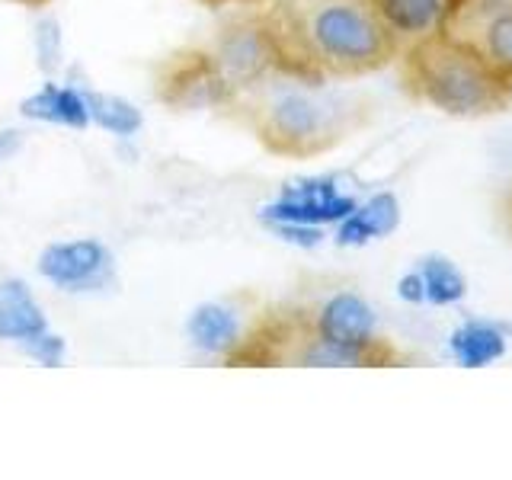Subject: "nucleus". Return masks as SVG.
I'll use <instances>...</instances> for the list:
<instances>
[{
    "instance_id": "15",
    "label": "nucleus",
    "mask_w": 512,
    "mask_h": 480,
    "mask_svg": "<svg viewBox=\"0 0 512 480\" xmlns=\"http://www.w3.org/2000/svg\"><path fill=\"white\" fill-rule=\"evenodd\" d=\"M452 352L461 365L480 368L496 362L506 352V336L490 324H464L452 333Z\"/></svg>"
},
{
    "instance_id": "2",
    "label": "nucleus",
    "mask_w": 512,
    "mask_h": 480,
    "mask_svg": "<svg viewBox=\"0 0 512 480\" xmlns=\"http://www.w3.org/2000/svg\"><path fill=\"white\" fill-rule=\"evenodd\" d=\"M228 112H237L269 154L311 160L340 148L372 119V103L330 84H308L272 71L240 90Z\"/></svg>"
},
{
    "instance_id": "11",
    "label": "nucleus",
    "mask_w": 512,
    "mask_h": 480,
    "mask_svg": "<svg viewBox=\"0 0 512 480\" xmlns=\"http://www.w3.org/2000/svg\"><path fill=\"white\" fill-rule=\"evenodd\" d=\"M20 116L29 122H48V125H61V128H87L90 125L84 90L58 87V84H45L36 93H29L20 103Z\"/></svg>"
},
{
    "instance_id": "6",
    "label": "nucleus",
    "mask_w": 512,
    "mask_h": 480,
    "mask_svg": "<svg viewBox=\"0 0 512 480\" xmlns=\"http://www.w3.org/2000/svg\"><path fill=\"white\" fill-rule=\"evenodd\" d=\"M208 52L215 55L221 74L231 80V87L237 93L260 84L263 77L276 71L260 7H250L247 13L231 16V20L215 32Z\"/></svg>"
},
{
    "instance_id": "1",
    "label": "nucleus",
    "mask_w": 512,
    "mask_h": 480,
    "mask_svg": "<svg viewBox=\"0 0 512 480\" xmlns=\"http://www.w3.org/2000/svg\"><path fill=\"white\" fill-rule=\"evenodd\" d=\"M260 16L276 74L308 84L359 80L400 55L368 0H266Z\"/></svg>"
},
{
    "instance_id": "8",
    "label": "nucleus",
    "mask_w": 512,
    "mask_h": 480,
    "mask_svg": "<svg viewBox=\"0 0 512 480\" xmlns=\"http://www.w3.org/2000/svg\"><path fill=\"white\" fill-rule=\"evenodd\" d=\"M39 276L64 292H93L112 276V256L93 237L58 240L39 253Z\"/></svg>"
},
{
    "instance_id": "18",
    "label": "nucleus",
    "mask_w": 512,
    "mask_h": 480,
    "mask_svg": "<svg viewBox=\"0 0 512 480\" xmlns=\"http://www.w3.org/2000/svg\"><path fill=\"white\" fill-rule=\"evenodd\" d=\"M36 55H39V68L45 74H52L61 64V26H58V20H42L36 26Z\"/></svg>"
},
{
    "instance_id": "24",
    "label": "nucleus",
    "mask_w": 512,
    "mask_h": 480,
    "mask_svg": "<svg viewBox=\"0 0 512 480\" xmlns=\"http://www.w3.org/2000/svg\"><path fill=\"white\" fill-rule=\"evenodd\" d=\"M4 4H16V7H32V10H39V7H48L52 0H4Z\"/></svg>"
},
{
    "instance_id": "21",
    "label": "nucleus",
    "mask_w": 512,
    "mask_h": 480,
    "mask_svg": "<svg viewBox=\"0 0 512 480\" xmlns=\"http://www.w3.org/2000/svg\"><path fill=\"white\" fill-rule=\"evenodd\" d=\"M23 132L20 128H0V164H4V160H10L16 151L23 148Z\"/></svg>"
},
{
    "instance_id": "13",
    "label": "nucleus",
    "mask_w": 512,
    "mask_h": 480,
    "mask_svg": "<svg viewBox=\"0 0 512 480\" xmlns=\"http://www.w3.org/2000/svg\"><path fill=\"white\" fill-rule=\"evenodd\" d=\"M400 208L394 196L381 192V196L368 199L365 205H356L352 212L340 221V231H336V244L340 247H362L372 237H384L397 228Z\"/></svg>"
},
{
    "instance_id": "5",
    "label": "nucleus",
    "mask_w": 512,
    "mask_h": 480,
    "mask_svg": "<svg viewBox=\"0 0 512 480\" xmlns=\"http://www.w3.org/2000/svg\"><path fill=\"white\" fill-rule=\"evenodd\" d=\"M442 32L468 45L512 90V0H452Z\"/></svg>"
},
{
    "instance_id": "17",
    "label": "nucleus",
    "mask_w": 512,
    "mask_h": 480,
    "mask_svg": "<svg viewBox=\"0 0 512 480\" xmlns=\"http://www.w3.org/2000/svg\"><path fill=\"white\" fill-rule=\"evenodd\" d=\"M23 352L39 365H48V368H58L64 362V356H68V346H64V340L58 333L52 330H42L36 336H29V340H23Z\"/></svg>"
},
{
    "instance_id": "10",
    "label": "nucleus",
    "mask_w": 512,
    "mask_h": 480,
    "mask_svg": "<svg viewBox=\"0 0 512 480\" xmlns=\"http://www.w3.org/2000/svg\"><path fill=\"white\" fill-rule=\"evenodd\" d=\"M186 336H189V343L196 349L208 352V356H221L224 359L240 343V336H244V324H240L237 311L228 308V304L205 301L189 314Z\"/></svg>"
},
{
    "instance_id": "20",
    "label": "nucleus",
    "mask_w": 512,
    "mask_h": 480,
    "mask_svg": "<svg viewBox=\"0 0 512 480\" xmlns=\"http://www.w3.org/2000/svg\"><path fill=\"white\" fill-rule=\"evenodd\" d=\"M397 295L404 298V301H410V304L426 301V292H423V276H420V272H410V276L400 279V282H397Z\"/></svg>"
},
{
    "instance_id": "4",
    "label": "nucleus",
    "mask_w": 512,
    "mask_h": 480,
    "mask_svg": "<svg viewBox=\"0 0 512 480\" xmlns=\"http://www.w3.org/2000/svg\"><path fill=\"white\" fill-rule=\"evenodd\" d=\"M154 93L164 106L180 109V112L231 109L234 96H237L231 80L221 74L215 55L208 52V45L180 48V52H173L157 68Z\"/></svg>"
},
{
    "instance_id": "16",
    "label": "nucleus",
    "mask_w": 512,
    "mask_h": 480,
    "mask_svg": "<svg viewBox=\"0 0 512 480\" xmlns=\"http://www.w3.org/2000/svg\"><path fill=\"white\" fill-rule=\"evenodd\" d=\"M420 276H423L426 301L455 304V301L464 298V276L448 260H442V256H432V260H426L423 269H420Z\"/></svg>"
},
{
    "instance_id": "14",
    "label": "nucleus",
    "mask_w": 512,
    "mask_h": 480,
    "mask_svg": "<svg viewBox=\"0 0 512 480\" xmlns=\"http://www.w3.org/2000/svg\"><path fill=\"white\" fill-rule=\"evenodd\" d=\"M84 100H87L90 122L100 125L103 132L116 138H132L141 132L144 116L135 103H128L122 96H112V93H96V90H84Z\"/></svg>"
},
{
    "instance_id": "7",
    "label": "nucleus",
    "mask_w": 512,
    "mask_h": 480,
    "mask_svg": "<svg viewBox=\"0 0 512 480\" xmlns=\"http://www.w3.org/2000/svg\"><path fill=\"white\" fill-rule=\"evenodd\" d=\"M356 205L359 202L343 196L333 180L311 176V180L288 183L276 202L263 205L260 218L266 224H311V228H320V224L343 221Z\"/></svg>"
},
{
    "instance_id": "9",
    "label": "nucleus",
    "mask_w": 512,
    "mask_h": 480,
    "mask_svg": "<svg viewBox=\"0 0 512 480\" xmlns=\"http://www.w3.org/2000/svg\"><path fill=\"white\" fill-rule=\"evenodd\" d=\"M378 23L388 29L397 48H407L442 29L452 0H368Z\"/></svg>"
},
{
    "instance_id": "3",
    "label": "nucleus",
    "mask_w": 512,
    "mask_h": 480,
    "mask_svg": "<svg viewBox=\"0 0 512 480\" xmlns=\"http://www.w3.org/2000/svg\"><path fill=\"white\" fill-rule=\"evenodd\" d=\"M397 77L413 103L452 119H490L512 106V90L468 45L436 29L432 36L400 48Z\"/></svg>"
},
{
    "instance_id": "12",
    "label": "nucleus",
    "mask_w": 512,
    "mask_h": 480,
    "mask_svg": "<svg viewBox=\"0 0 512 480\" xmlns=\"http://www.w3.org/2000/svg\"><path fill=\"white\" fill-rule=\"evenodd\" d=\"M48 330L42 304L32 298L29 285L20 279L0 282V340H29Z\"/></svg>"
},
{
    "instance_id": "23",
    "label": "nucleus",
    "mask_w": 512,
    "mask_h": 480,
    "mask_svg": "<svg viewBox=\"0 0 512 480\" xmlns=\"http://www.w3.org/2000/svg\"><path fill=\"white\" fill-rule=\"evenodd\" d=\"M503 221H506V234L512 240V186L506 189V199H503Z\"/></svg>"
},
{
    "instance_id": "22",
    "label": "nucleus",
    "mask_w": 512,
    "mask_h": 480,
    "mask_svg": "<svg viewBox=\"0 0 512 480\" xmlns=\"http://www.w3.org/2000/svg\"><path fill=\"white\" fill-rule=\"evenodd\" d=\"M199 4L212 7V10H221V7H263L266 0H199Z\"/></svg>"
},
{
    "instance_id": "19",
    "label": "nucleus",
    "mask_w": 512,
    "mask_h": 480,
    "mask_svg": "<svg viewBox=\"0 0 512 480\" xmlns=\"http://www.w3.org/2000/svg\"><path fill=\"white\" fill-rule=\"evenodd\" d=\"M272 231H276L282 240H288V244H298V247H314L320 244V228H311V224H269Z\"/></svg>"
}]
</instances>
